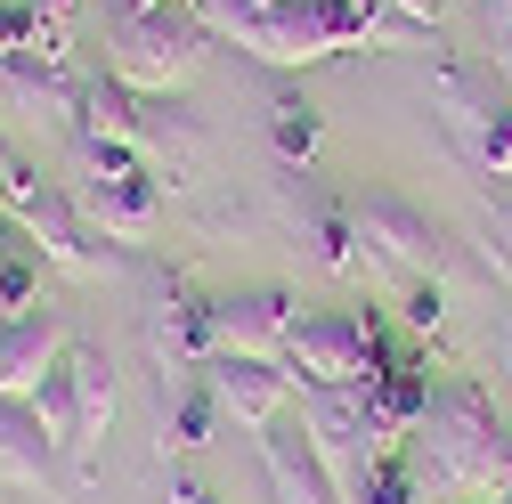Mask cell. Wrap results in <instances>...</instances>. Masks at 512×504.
<instances>
[{
    "mask_svg": "<svg viewBox=\"0 0 512 504\" xmlns=\"http://www.w3.org/2000/svg\"><path fill=\"white\" fill-rule=\"evenodd\" d=\"M261 472H269V496H277V504H350L342 480L317 464V448H309L301 431H285V423L261 431Z\"/></svg>",
    "mask_w": 512,
    "mask_h": 504,
    "instance_id": "obj_15",
    "label": "cell"
},
{
    "mask_svg": "<svg viewBox=\"0 0 512 504\" xmlns=\"http://www.w3.org/2000/svg\"><path fill=\"white\" fill-rule=\"evenodd\" d=\"M33 415H41V431H49L66 456H82V431H74V383H66V366H57L49 383L33 391Z\"/></svg>",
    "mask_w": 512,
    "mask_h": 504,
    "instance_id": "obj_19",
    "label": "cell"
},
{
    "mask_svg": "<svg viewBox=\"0 0 512 504\" xmlns=\"http://www.w3.org/2000/svg\"><path fill=\"white\" fill-rule=\"evenodd\" d=\"M196 374H204V391L220 399V415H228V423H244L252 439L285 423V399H293V374H285L277 358H204Z\"/></svg>",
    "mask_w": 512,
    "mask_h": 504,
    "instance_id": "obj_11",
    "label": "cell"
},
{
    "mask_svg": "<svg viewBox=\"0 0 512 504\" xmlns=\"http://www.w3.org/2000/svg\"><path fill=\"white\" fill-rule=\"evenodd\" d=\"M131 147H139V163H147L155 179H187V171L204 163V122L187 114L179 98H147V106H139Z\"/></svg>",
    "mask_w": 512,
    "mask_h": 504,
    "instance_id": "obj_14",
    "label": "cell"
},
{
    "mask_svg": "<svg viewBox=\"0 0 512 504\" xmlns=\"http://www.w3.org/2000/svg\"><path fill=\"white\" fill-rule=\"evenodd\" d=\"M0 480H17L33 496H57V504H74L66 488V448L41 431L33 399H0Z\"/></svg>",
    "mask_w": 512,
    "mask_h": 504,
    "instance_id": "obj_12",
    "label": "cell"
},
{
    "mask_svg": "<svg viewBox=\"0 0 512 504\" xmlns=\"http://www.w3.org/2000/svg\"><path fill=\"white\" fill-rule=\"evenodd\" d=\"M228 415H220V399L204 391V374H179V399L163 407V448H179V456H196V448H212V431H220Z\"/></svg>",
    "mask_w": 512,
    "mask_h": 504,
    "instance_id": "obj_17",
    "label": "cell"
},
{
    "mask_svg": "<svg viewBox=\"0 0 512 504\" xmlns=\"http://www.w3.org/2000/svg\"><path fill=\"white\" fill-rule=\"evenodd\" d=\"M204 17L196 9H114L106 25V74L139 98H179L204 74Z\"/></svg>",
    "mask_w": 512,
    "mask_h": 504,
    "instance_id": "obj_2",
    "label": "cell"
},
{
    "mask_svg": "<svg viewBox=\"0 0 512 504\" xmlns=\"http://www.w3.org/2000/svg\"><path fill=\"white\" fill-rule=\"evenodd\" d=\"M399 318H407V334H439V318H447V301H439V285H431V277H415V293L399 301Z\"/></svg>",
    "mask_w": 512,
    "mask_h": 504,
    "instance_id": "obj_21",
    "label": "cell"
},
{
    "mask_svg": "<svg viewBox=\"0 0 512 504\" xmlns=\"http://www.w3.org/2000/svg\"><path fill=\"white\" fill-rule=\"evenodd\" d=\"M399 9H407V17H431V9H439V0H399Z\"/></svg>",
    "mask_w": 512,
    "mask_h": 504,
    "instance_id": "obj_27",
    "label": "cell"
},
{
    "mask_svg": "<svg viewBox=\"0 0 512 504\" xmlns=\"http://www.w3.org/2000/svg\"><path fill=\"white\" fill-rule=\"evenodd\" d=\"M41 252L33 244H17L9 252V261H0V318H25V309H33V293H41Z\"/></svg>",
    "mask_w": 512,
    "mask_h": 504,
    "instance_id": "obj_20",
    "label": "cell"
},
{
    "mask_svg": "<svg viewBox=\"0 0 512 504\" xmlns=\"http://www.w3.org/2000/svg\"><path fill=\"white\" fill-rule=\"evenodd\" d=\"M285 342H293V293H277V285L212 293V358H277L285 366Z\"/></svg>",
    "mask_w": 512,
    "mask_h": 504,
    "instance_id": "obj_10",
    "label": "cell"
},
{
    "mask_svg": "<svg viewBox=\"0 0 512 504\" xmlns=\"http://www.w3.org/2000/svg\"><path fill=\"white\" fill-rule=\"evenodd\" d=\"M317 139H326L317 106H309L301 90H277V98H269V147H277L285 163H309V155H317Z\"/></svg>",
    "mask_w": 512,
    "mask_h": 504,
    "instance_id": "obj_18",
    "label": "cell"
},
{
    "mask_svg": "<svg viewBox=\"0 0 512 504\" xmlns=\"http://www.w3.org/2000/svg\"><path fill=\"white\" fill-rule=\"evenodd\" d=\"M147 350L163 366V383H179V374H196L212 358V293H196V277H163L155 301H147Z\"/></svg>",
    "mask_w": 512,
    "mask_h": 504,
    "instance_id": "obj_9",
    "label": "cell"
},
{
    "mask_svg": "<svg viewBox=\"0 0 512 504\" xmlns=\"http://www.w3.org/2000/svg\"><path fill=\"white\" fill-rule=\"evenodd\" d=\"M171 504H220V496H212L204 480H171Z\"/></svg>",
    "mask_w": 512,
    "mask_h": 504,
    "instance_id": "obj_23",
    "label": "cell"
},
{
    "mask_svg": "<svg viewBox=\"0 0 512 504\" xmlns=\"http://www.w3.org/2000/svg\"><path fill=\"white\" fill-rule=\"evenodd\" d=\"M488 269H504V277H512V196L488 212Z\"/></svg>",
    "mask_w": 512,
    "mask_h": 504,
    "instance_id": "obj_22",
    "label": "cell"
},
{
    "mask_svg": "<svg viewBox=\"0 0 512 504\" xmlns=\"http://www.w3.org/2000/svg\"><path fill=\"white\" fill-rule=\"evenodd\" d=\"M66 383H74V431H82V456L114 431V407H122V383H114V358L106 350H66Z\"/></svg>",
    "mask_w": 512,
    "mask_h": 504,
    "instance_id": "obj_16",
    "label": "cell"
},
{
    "mask_svg": "<svg viewBox=\"0 0 512 504\" xmlns=\"http://www.w3.org/2000/svg\"><path fill=\"white\" fill-rule=\"evenodd\" d=\"M366 366H374V309H309V318H293L285 374H301V383H366Z\"/></svg>",
    "mask_w": 512,
    "mask_h": 504,
    "instance_id": "obj_7",
    "label": "cell"
},
{
    "mask_svg": "<svg viewBox=\"0 0 512 504\" xmlns=\"http://www.w3.org/2000/svg\"><path fill=\"white\" fill-rule=\"evenodd\" d=\"M350 228H358L374 269H399V277H431L439 269V228L407 196H350Z\"/></svg>",
    "mask_w": 512,
    "mask_h": 504,
    "instance_id": "obj_8",
    "label": "cell"
},
{
    "mask_svg": "<svg viewBox=\"0 0 512 504\" xmlns=\"http://www.w3.org/2000/svg\"><path fill=\"white\" fill-rule=\"evenodd\" d=\"M496 374H504V391H512V318H504V334H496Z\"/></svg>",
    "mask_w": 512,
    "mask_h": 504,
    "instance_id": "obj_25",
    "label": "cell"
},
{
    "mask_svg": "<svg viewBox=\"0 0 512 504\" xmlns=\"http://www.w3.org/2000/svg\"><path fill=\"white\" fill-rule=\"evenodd\" d=\"M301 439L317 448V464L342 480V496L374 472V456H391L382 431H374V415H366L358 383H301Z\"/></svg>",
    "mask_w": 512,
    "mask_h": 504,
    "instance_id": "obj_5",
    "label": "cell"
},
{
    "mask_svg": "<svg viewBox=\"0 0 512 504\" xmlns=\"http://www.w3.org/2000/svg\"><path fill=\"white\" fill-rule=\"evenodd\" d=\"M82 139V131H74ZM74 204L106 244H147L163 220V179L139 163V147L122 139H82V179H74Z\"/></svg>",
    "mask_w": 512,
    "mask_h": 504,
    "instance_id": "obj_3",
    "label": "cell"
},
{
    "mask_svg": "<svg viewBox=\"0 0 512 504\" xmlns=\"http://www.w3.org/2000/svg\"><path fill=\"white\" fill-rule=\"evenodd\" d=\"M17 228L33 236V252H41L57 277H82V285L122 277V244H106V236L82 220V204L66 196V187H41L33 204H17Z\"/></svg>",
    "mask_w": 512,
    "mask_h": 504,
    "instance_id": "obj_6",
    "label": "cell"
},
{
    "mask_svg": "<svg viewBox=\"0 0 512 504\" xmlns=\"http://www.w3.org/2000/svg\"><path fill=\"white\" fill-rule=\"evenodd\" d=\"M496 74H504V90H512V25H496Z\"/></svg>",
    "mask_w": 512,
    "mask_h": 504,
    "instance_id": "obj_24",
    "label": "cell"
},
{
    "mask_svg": "<svg viewBox=\"0 0 512 504\" xmlns=\"http://www.w3.org/2000/svg\"><path fill=\"white\" fill-rule=\"evenodd\" d=\"M17 236H25V228H17L9 212H0V261H9V252H17Z\"/></svg>",
    "mask_w": 512,
    "mask_h": 504,
    "instance_id": "obj_26",
    "label": "cell"
},
{
    "mask_svg": "<svg viewBox=\"0 0 512 504\" xmlns=\"http://www.w3.org/2000/svg\"><path fill=\"white\" fill-rule=\"evenodd\" d=\"M439 122L456 155L488 179H512V90L496 66H464V57H439Z\"/></svg>",
    "mask_w": 512,
    "mask_h": 504,
    "instance_id": "obj_4",
    "label": "cell"
},
{
    "mask_svg": "<svg viewBox=\"0 0 512 504\" xmlns=\"http://www.w3.org/2000/svg\"><path fill=\"white\" fill-rule=\"evenodd\" d=\"M464 504H496V496H464Z\"/></svg>",
    "mask_w": 512,
    "mask_h": 504,
    "instance_id": "obj_28",
    "label": "cell"
},
{
    "mask_svg": "<svg viewBox=\"0 0 512 504\" xmlns=\"http://www.w3.org/2000/svg\"><path fill=\"white\" fill-rule=\"evenodd\" d=\"M407 456L423 472V496H496L512 480V423L496 415L480 374H439Z\"/></svg>",
    "mask_w": 512,
    "mask_h": 504,
    "instance_id": "obj_1",
    "label": "cell"
},
{
    "mask_svg": "<svg viewBox=\"0 0 512 504\" xmlns=\"http://www.w3.org/2000/svg\"><path fill=\"white\" fill-rule=\"evenodd\" d=\"M66 318L57 309H25V318H0V399H33L57 366H66Z\"/></svg>",
    "mask_w": 512,
    "mask_h": 504,
    "instance_id": "obj_13",
    "label": "cell"
}]
</instances>
